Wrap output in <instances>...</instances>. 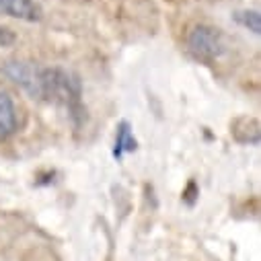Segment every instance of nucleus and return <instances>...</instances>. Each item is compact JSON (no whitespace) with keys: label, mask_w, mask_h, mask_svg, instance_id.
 <instances>
[{"label":"nucleus","mask_w":261,"mask_h":261,"mask_svg":"<svg viewBox=\"0 0 261 261\" xmlns=\"http://www.w3.org/2000/svg\"><path fill=\"white\" fill-rule=\"evenodd\" d=\"M17 132V111L13 99L0 91V140H7Z\"/></svg>","instance_id":"obj_6"},{"label":"nucleus","mask_w":261,"mask_h":261,"mask_svg":"<svg viewBox=\"0 0 261 261\" xmlns=\"http://www.w3.org/2000/svg\"><path fill=\"white\" fill-rule=\"evenodd\" d=\"M0 15L27 23H37L43 13L35 0H0Z\"/></svg>","instance_id":"obj_5"},{"label":"nucleus","mask_w":261,"mask_h":261,"mask_svg":"<svg viewBox=\"0 0 261 261\" xmlns=\"http://www.w3.org/2000/svg\"><path fill=\"white\" fill-rule=\"evenodd\" d=\"M230 136L239 144L257 146L261 140V125L259 119L253 115H239L230 121Z\"/></svg>","instance_id":"obj_4"},{"label":"nucleus","mask_w":261,"mask_h":261,"mask_svg":"<svg viewBox=\"0 0 261 261\" xmlns=\"http://www.w3.org/2000/svg\"><path fill=\"white\" fill-rule=\"evenodd\" d=\"M3 74L11 79L17 87L27 91L33 99L39 97V83H41V66L27 60H11L3 66Z\"/></svg>","instance_id":"obj_3"},{"label":"nucleus","mask_w":261,"mask_h":261,"mask_svg":"<svg viewBox=\"0 0 261 261\" xmlns=\"http://www.w3.org/2000/svg\"><path fill=\"white\" fill-rule=\"evenodd\" d=\"M195 193H198V187H195V183H193V181H189L187 189L183 191V200H185L187 204H193V202H195Z\"/></svg>","instance_id":"obj_10"},{"label":"nucleus","mask_w":261,"mask_h":261,"mask_svg":"<svg viewBox=\"0 0 261 261\" xmlns=\"http://www.w3.org/2000/svg\"><path fill=\"white\" fill-rule=\"evenodd\" d=\"M232 19H234L241 27L253 31L255 35L261 33V15H259V11H237V13L232 15Z\"/></svg>","instance_id":"obj_8"},{"label":"nucleus","mask_w":261,"mask_h":261,"mask_svg":"<svg viewBox=\"0 0 261 261\" xmlns=\"http://www.w3.org/2000/svg\"><path fill=\"white\" fill-rule=\"evenodd\" d=\"M138 148V142L129 129V123L127 121H121L117 125V136H115V148H113V156L115 159H121L123 152H134Z\"/></svg>","instance_id":"obj_7"},{"label":"nucleus","mask_w":261,"mask_h":261,"mask_svg":"<svg viewBox=\"0 0 261 261\" xmlns=\"http://www.w3.org/2000/svg\"><path fill=\"white\" fill-rule=\"evenodd\" d=\"M187 49L202 62H214L226 51V39L216 27L195 25L187 33Z\"/></svg>","instance_id":"obj_2"},{"label":"nucleus","mask_w":261,"mask_h":261,"mask_svg":"<svg viewBox=\"0 0 261 261\" xmlns=\"http://www.w3.org/2000/svg\"><path fill=\"white\" fill-rule=\"evenodd\" d=\"M15 41H17L15 31H11L9 27H3V25H0V47H11Z\"/></svg>","instance_id":"obj_9"},{"label":"nucleus","mask_w":261,"mask_h":261,"mask_svg":"<svg viewBox=\"0 0 261 261\" xmlns=\"http://www.w3.org/2000/svg\"><path fill=\"white\" fill-rule=\"evenodd\" d=\"M81 81L72 72L64 68H41V83H39V97L41 101L66 107L74 117L83 115V101H81Z\"/></svg>","instance_id":"obj_1"}]
</instances>
